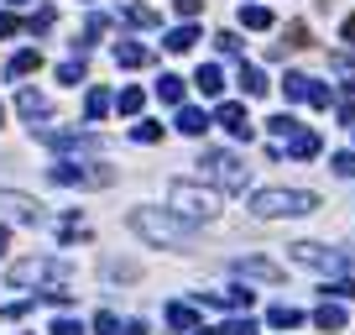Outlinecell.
Wrapping results in <instances>:
<instances>
[{
  "label": "cell",
  "mask_w": 355,
  "mask_h": 335,
  "mask_svg": "<svg viewBox=\"0 0 355 335\" xmlns=\"http://www.w3.org/2000/svg\"><path fill=\"white\" fill-rule=\"evenodd\" d=\"M167 325H173L178 335H183V330H199V314H193V304H167Z\"/></svg>",
  "instance_id": "cell-19"
},
{
  "label": "cell",
  "mask_w": 355,
  "mask_h": 335,
  "mask_svg": "<svg viewBox=\"0 0 355 335\" xmlns=\"http://www.w3.org/2000/svg\"><path fill=\"white\" fill-rule=\"evenodd\" d=\"M287 152H293V157H319V136H314V132H293Z\"/></svg>",
  "instance_id": "cell-21"
},
{
  "label": "cell",
  "mask_w": 355,
  "mask_h": 335,
  "mask_svg": "<svg viewBox=\"0 0 355 335\" xmlns=\"http://www.w3.org/2000/svg\"><path fill=\"white\" fill-rule=\"evenodd\" d=\"M16 32H21V21H16L11 11H0V37H16Z\"/></svg>",
  "instance_id": "cell-37"
},
{
  "label": "cell",
  "mask_w": 355,
  "mask_h": 335,
  "mask_svg": "<svg viewBox=\"0 0 355 335\" xmlns=\"http://www.w3.org/2000/svg\"><path fill=\"white\" fill-rule=\"evenodd\" d=\"M131 230L152 246H189L193 241V226L178 210H131Z\"/></svg>",
  "instance_id": "cell-1"
},
{
  "label": "cell",
  "mask_w": 355,
  "mask_h": 335,
  "mask_svg": "<svg viewBox=\"0 0 355 335\" xmlns=\"http://www.w3.org/2000/svg\"><path fill=\"white\" fill-rule=\"evenodd\" d=\"M48 147H58V152H99V136H89V132H37Z\"/></svg>",
  "instance_id": "cell-10"
},
{
  "label": "cell",
  "mask_w": 355,
  "mask_h": 335,
  "mask_svg": "<svg viewBox=\"0 0 355 335\" xmlns=\"http://www.w3.org/2000/svg\"><path fill=\"white\" fill-rule=\"evenodd\" d=\"M251 210H256L261 220H287V215L319 210V194H303V189H256V194H251Z\"/></svg>",
  "instance_id": "cell-2"
},
{
  "label": "cell",
  "mask_w": 355,
  "mask_h": 335,
  "mask_svg": "<svg viewBox=\"0 0 355 335\" xmlns=\"http://www.w3.org/2000/svg\"><path fill=\"white\" fill-rule=\"evenodd\" d=\"M324 293H329V299H355V283H329Z\"/></svg>",
  "instance_id": "cell-38"
},
{
  "label": "cell",
  "mask_w": 355,
  "mask_h": 335,
  "mask_svg": "<svg viewBox=\"0 0 355 335\" xmlns=\"http://www.w3.org/2000/svg\"><path fill=\"white\" fill-rule=\"evenodd\" d=\"M240 89H246V95H267L272 84H267V73H261L256 63H240Z\"/></svg>",
  "instance_id": "cell-20"
},
{
  "label": "cell",
  "mask_w": 355,
  "mask_h": 335,
  "mask_svg": "<svg viewBox=\"0 0 355 335\" xmlns=\"http://www.w3.org/2000/svg\"><path fill=\"white\" fill-rule=\"evenodd\" d=\"M340 120H345V126L355 120V95H350V100H340Z\"/></svg>",
  "instance_id": "cell-40"
},
{
  "label": "cell",
  "mask_w": 355,
  "mask_h": 335,
  "mask_svg": "<svg viewBox=\"0 0 355 335\" xmlns=\"http://www.w3.org/2000/svg\"><path fill=\"white\" fill-rule=\"evenodd\" d=\"M120 335H146V325H126V330H120Z\"/></svg>",
  "instance_id": "cell-43"
},
{
  "label": "cell",
  "mask_w": 355,
  "mask_h": 335,
  "mask_svg": "<svg viewBox=\"0 0 355 335\" xmlns=\"http://www.w3.org/2000/svg\"><path fill=\"white\" fill-rule=\"evenodd\" d=\"M214 48L225 53V58H240V37L236 32H220V37H214Z\"/></svg>",
  "instance_id": "cell-30"
},
{
  "label": "cell",
  "mask_w": 355,
  "mask_h": 335,
  "mask_svg": "<svg viewBox=\"0 0 355 335\" xmlns=\"http://www.w3.org/2000/svg\"><path fill=\"white\" fill-rule=\"evenodd\" d=\"M84 116H89V120L110 116V95H105V89H89V100H84Z\"/></svg>",
  "instance_id": "cell-25"
},
{
  "label": "cell",
  "mask_w": 355,
  "mask_h": 335,
  "mask_svg": "<svg viewBox=\"0 0 355 335\" xmlns=\"http://www.w3.org/2000/svg\"><path fill=\"white\" fill-rule=\"evenodd\" d=\"M95 330H99V335H115V330H120V320L105 309V314H95Z\"/></svg>",
  "instance_id": "cell-34"
},
{
  "label": "cell",
  "mask_w": 355,
  "mask_h": 335,
  "mask_svg": "<svg viewBox=\"0 0 355 335\" xmlns=\"http://www.w3.org/2000/svg\"><path fill=\"white\" fill-rule=\"evenodd\" d=\"M173 6H178V16H189V21H193V16H199V6H204V0H173Z\"/></svg>",
  "instance_id": "cell-39"
},
{
  "label": "cell",
  "mask_w": 355,
  "mask_h": 335,
  "mask_svg": "<svg viewBox=\"0 0 355 335\" xmlns=\"http://www.w3.org/2000/svg\"><path fill=\"white\" fill-rule=\"evenodd\" d=\"M26 26H32V32H37V37H42V32H52V11H37V16H32V21H26Z\"/></svg>",
  "instance_id": "cell-35"
},
{
  "label": "cell",
  "mask_w": 355,
  "mask_h": 335,
  "mask_svg": "<svg viewBox=\"0 0 355 335\" xmlns=\"http://www.w3.org/2000/svg\"><path fill=\"white\" fill-rule=\"evenodd\" d=\"M131 142H162V126H157V120H136V126H131Z\"/></svg>",
  "instance_id": "cell-26"
},
{
  "label": "cell",
  "mask_w": 355,
  "mask_h": 335,
  "mask_svg": "<svg viewBox=\"0 0 355 335\" xmlns=\"http://www.w3.org/2000/svg\"><path fill=\"white\" fill-rule=\"evenodd\" d=\"M115 63H120V69H146V63H152V53H146L142 42H120V48H115Z\"/></svg>",
  "instance_id": "cell-17"
},
{
  "label": "cell",
  "mask_w": 355,
  "mask_h": 335,
  "mask_svg": "<svg viewBox=\"0 0 355 335\" xmlns=\"http://www.w3.org/2000/svg\"><path fill=\"white\" fill-rule=\"evenodd\" d=\"M183 136H204L209 132V120H204V110H193V105H178V120H173Z\"/></svg>",
  "instance_id": "cell-13"
},
{
  "label": "cell",
  "mask_w": 355,
  "mask_h": 335,
  "mask_svg": "<svg viewBox=\"0 0 355 335\" xmlns=\"http://www.w3.org/2000/svg\"><path fill=\"white\" fill-rule=\"evenodd\" d=\"M240 21H246L251 32H267V26H272V11H261V6H246V11H240Z\"/></svg>",
  "instance_id": "cell-27"
},
{
  "label": "cell",
  "mask_w": 355,
  "mask_h": 335,
  "mask_svg": "<svg viewBox=\"0 0 355 335\" xmlns=\"http://www.w3.org/2000/svg\"><path fill=\"white\" fill-rule=\"evenodd\" d=\"M157 95H162L167 105H183V79H178V73H162V79H157Z\"/></svg>",
  "instance_id": "cell-22"
},
{
  "label": "cell",
  "mask_w": 355,
  "mask_h": 335,
  "mask_svg": "<svg viewBox=\"0 0 355 335\" xmlns=\"http://www.w3.org/2000/svg\"><path fill=\"white\" fill-rule=\"evenodd\" d=\"M193 84H199L204 95H225V69H220V63H204V69L193 73Z\"/></svg>",
  "instance_id": "cell-15"
},
{
  "label": "cell",
  "mask_w": 355,
  "mask_h": 335,
  "mask_svg": "<svg viewBox=\"0 0 355 335\" xmlns=\"http://www.w3.org/2000/svg\"><path fill=\"white\" fill-rule=\"evenodd\" d=\"M267 132H272V136H293L298 120H293V116H272V120H267Z\"/></svg>",
  "instance_id": "cell-31"
},
{
  "label": "cell",
  "mask_w": 355,
  "mask_h": 335,
  "mask_svg": "<svg viewBox=\"0 0 355 335\" xmlns=\"http://www.w3.org/2000/svg\"><path fill=\"white\" fill-rule=\"evenodd\" d=\"M0 215L21 220V226H42V204L26 199V194H6V189H0Z\"/></svg>",
  "instance_id": "cell-9"
},
{
  "label": "cell",
  "mask_w": 355,
  "mask_h": 335,
  "mask_svg": "<svg viewBox=\"0 0 355 335\" xmlns=\"http://www.w3.org/2000/svg\"><path fill=\"white\" fill-rule=\"evenodd\" d=\"M193 42H199V26H193V21H183V26L167 32V53H189Z\"/></svg>",
  "instance_id": "cell-18"
},
{
  "label": "cell",
  "mask_w": 355,
  "mask_h": 335,
  "mask_svg": "<svg viewBox=\"0 0 355 335\" xmlns=\"http://www.w3.org/2000/svg\"><path fill=\"white\" fill-rule=\"evenodd\" d=\"M16 110H21L26 120H42L52 105H48V95H37V89H21V95H16Z\"/></svg>",
  "instance_id": "cell-14"
},
{
  "label": "cell",
  "mask_w": 355,
  "mask_h": 335,
  "mask_svg": "<svg viewBox=\"0 0 355 335\" xmlns=\"http://www.w3.org/2000/svg\"><path fill=\"white\" fill-rule=\"evenodd\" d=\"M6 246H11V230H6V226H0V257H6Z\"/></svg>",
  "instance_id": "cell-42"
},
{
  "label": "cell",
  "mask_w": 355,
  "mask_h": 335,
  "mask_svg": "<svg viewBox=\"0 0 355 335\" xmlns=\"http://www.w3.org/2000/svg\"><path fill=\"white\" fill-rule=\"evenodd\" d=\"M52 335H84L79 320H52Z\"/></svg>",
  "instance_id": "cell-36"
},
{
  "label": "cell",
  "mask_w": 355,
  "mask_h": 335,
  "mask_svg": "<svg viewBox=\"0 0 355 335\" xmlns=\"http://www.w3.org/2000/svg\"><path fill=\"white\" fill-rule=\"evenodd\" d=\"M293 262L298 267H308V273H324V278H340V273H350V257L345 251H329V246H293Z\"/></svg>",
  "instance_id": "cell-5"
},
{
  "label": "cell",
  "mask_w": 355,
  "mask_h": 335,
  "mask_svg": "<svg viewBox=\"0 0 355 335\" xmlns=\"http://www.w3.org/2000/svg\"><path fill=\"white\" fill-rule=\"evenodd\" d=\"M236 273L240 278H256V283H282V267L267 262V257H236Z\"/></svg>",
  "instance_id": "cell-11"
},
{
  "label": "cell",
  "mask_w": 355,
  "mask_h": 335,
  "mask_svg": "<svg viewBox=\"0 0 355 335\" xmlns=\"http://www.w3.org/2000/svg\"><path fill=\"white\" fill-rule=\"evenodd\" d=\"M204 168H209V173H214L220 183H225V189H246V183H251V173H246V163H240V157L204 152Z\"/></svg>",
  "instance_id": "cell-8"
},
{
  "label": "cell",
  "mask_w": 355,
  "mask_h": 335,
  "mask_svg": "<svg viewBox=\"0 0 355 335\" xmlns=\"http://www.w3.org/2000/svg\"><path fill=\"white\" fill-rule=\"evenodd\" d=\"M0 120H6V110H0Z\"/></svg>",
  "instance_id": "cell-44"
},
{
  "label": "cell",
  "mask_w": 355,
  "mask_h": 335,
  "mask_svg": "<svg viewBox=\"0 0 355 335\" xmlns=\"http://www.w3.org/2000/svg\"><path fill=\"white\" fill-rule=\"evenodd\" d=\"M68 278V262L58 257H32V262H11V283H52L58 288Z\"/></svg>",
  "instance_id": "cell-6"
},
{
  "label": "cell",
  "mask_w": 355,
  "mask_h": 335,
  "mask_svg": "<svg viewBox=\"0 0 355 335\" xmlns=\"http://www.w3.org/2000/svg\"><path fill=\"white\" fill-rule=\"evenodd\" d=\"M173 210L183 220H214L220 210H225V199H220V189H199V183H173Z\"/></svg>",
  "instance_id": "cell-3"
},
{
  "label": "cell",
  "mask_w": 355,
  "mask_h": 335,
  "mask_svg": "<svg viewBox=\"0 0 355 335\" xmlns=\"http://www.w3.org/2000/svg\"><path fill=\"white\" fill-rule=\"evenodd\" d=\"M225 335H256V325H246V320H236V325H230Z\"/></svg>",
  "instance_id": "cell-41"
},
{
  "label": "cell",
  "mask_w": 355,
  "mask_h": 335,
  "mask_svg": "<svg viewBox=\"0 0 355 335\" xmlns=\"http://www.w3.org/2000/svg\"><path fill=\"white\" fill-rule=\"evenodd\" d=\"M282 95L293 100V105H314V110L329 105V89H324L319 79H308V73H287V79H282Z\"/></svg>",
  "instance_id": "cell-7"
},
{
  "label": "cell",
  "mask_w": 355,
  "mask_h": 335,
  "mask_svg": "<svg viewBox=\"0 0 355 335\" xmlns=\"http://www.w3.org/2000/svg\"><path fill=\"white\" fill-rule=\"evenodd\" d=\"M314 325H319V330H345V309L324 304V309H314Z\"/></svg>",
  "instance_id": "cell-24"
},
{
  "label": "cell",
  "mask_w": 355,
  "mask_h": 335,
  "mask_svg": "<svg viewBox=\"0 0 355 335\" xmlns=\"http://www.w3.org/2000/svg\"><path fill=\"white\" fill-rule=\"evenodd\" d=\"M126 21H131V26H157V11H146V6H131Z\"/></svg>",
  "instance_id": "cell-32"
},
{
  "label": "cell",
  "mask_w": 355,
  "mask_h": 335,
  "mask_svg": "<svg viewBox=\"0 0 355 335\" xmlns=\"http://www.w3.org/2000/svg\"><path fill=\"white\" fill-rule=\"evenodd\" d=\"M115 105L126 110V116H136V110L146 105V95H142V89H120V100H115Z\"/></svg>",
  "instance_id": "cell-28"
},
{
  "label": "cell",
  "mask_w": 355,
  "mask_h": 335,
  "mask_svg": "<svg viewBox=\"0 0 355 335\" xmlns=\"http://www.w3.org/2000/svg\"><path fill=\"white\" fill-rule=\"evenodd\" d=\"M48 173H52V183H68V189H105V183H115V173L95 168V163H52Z\"/></svg>",
  "instance_id": "cell-4"
},
{
  "label": "cell",
  "mask_w": 355,
  "mask_h": 335,
  "mask_svg": "<svg viewBox=\"0 0 355 335\" xmlns=\"http://www.w3.org/2000/svg\"><path fill=\"white\" fill-rule=\"evenodd\" d=\"M37 69H42V53H37V48H21L11 63H6V73H11V79H26V73H37Z\"/></svg>",
  "instance_id": "cell-16"
},
{
  "label": "cell",
  "mask_w": 355,
  "mask_h": 335,
  "mask_svg": "<svg viewBox=\"0 0 355 335\" xmlns=\"http://www.w3.org/2000/svg\"><path fill=\"white\" fill-rule=\"evenodd\" d=\"M79 79H84V58H68L58 69V84H79Z\"/></svg>",
  "instance_id": "cell-29"
},
{
  "label": "cell",
  "mask_w": 355,
  "mask_h": 335,
  "mask_svg": "<svg viewBox=\"0 0 355 335\" xmlns=\"http://www.w3.org/2000/svg\"><path fill=\"white\" fill-rule=\"evenodd\" d=\"M16 6H21V0H16Z\"/></svg>",
  "instance_id": "cell-45"
},
{
  "label": "cell",
  "mask_w": 355,
  "mask_h": 335,
  "mask_svg": "<svg viewBox=\"0 0 355 335\" xmlns=\"http://www.w3.org/2000/svg\"><path fill=\"white\" fill-rule=\"evenodd\" d=\"M334 173H340V179H355V152H334Z\"/></svg>",
  "instance_id": "cell-33"
},
{
  "label": "cell",
  "mask_w": 355,
  "mask_h": 335,
  "mask_svg": "<svg viewBox=\"0 0 355 335\" xmlns=\"http://www.w3.org/2000/svg\"><path fill=\"white\" fill-rule=\"evenodd\" d=\"M267 325H277V330H293V325H303V314L287 309V304H277V309H267Z\"/></svg>",
  "instance_id": "cell-23"
},
{
  "label": "cell",
  "mask_w": 355,
  "mask_h": 335,
  "mask_svg": "<svg viewBox=\"0 0 355 335\" xmlns=\"http://www.w3.org/2000/svg\"><path fill=\"white\" fill-rule=\"evenodd\" d=\"M214 120H220L236 142H246V136H251V120H246V110H240V105H220V116H214Z\"/></svg>",
  "instance_id": "cell-12"
}]
</instances>
